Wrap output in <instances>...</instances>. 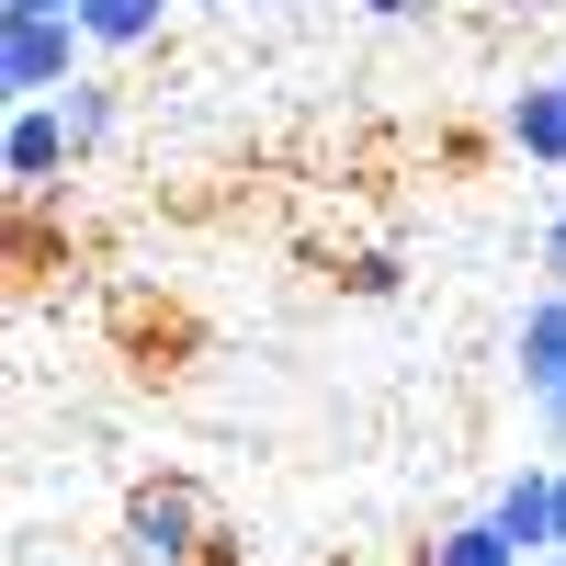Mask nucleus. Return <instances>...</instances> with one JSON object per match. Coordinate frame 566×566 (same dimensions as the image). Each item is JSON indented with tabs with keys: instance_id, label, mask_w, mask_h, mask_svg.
I'll return each mask as SVG.
<instances>
[{
	"instance_id": "1",
	"label": "nucleus",
	"mask_w": 566,
	"mask_h": 566,
	"mask_svg": "<svg viewBox=\"0 0 566 566\" xmlns=\"http://www.w3.org/2000/svg\"><path fill=\"white\" fill-rule=\"evenodd\" d=\"M216 544H227V533L205 522V499L181 488V476H148V488L125 499V544H114V555H125V566H216Z\"/></svg>"
},
{
	"instance_id": "2",
	"label": "nucleus",
	"mask_w": 566,
	"mask_h": 566,
	"mask_svg": "<svg viewBox=\"0 0 566 566\" xmlns=\"http://www.w3.org/2000/svg\"><path fill=\"white\" fill-rule=\"evenodd\" d=\"M80 12H34V23H0V91L12 103H57V91L80 80Z\"/></svg>"
},
{
	"instance_id": "3",
	"label": "nucleus",
	"mask_w": 566,
	"mask_h": 566,
	"mask_svg": "<svg viewBox=\"0 0 566 566\" xmlns=\"http://www.w3.org/2000/svg\"><path fill=\"white\" fill-rule=\"evenodd\" d=\"M69 159H80V148H69V114H57V103H12V125H0V181H12L23 205H45Z\"/></svg>"
},
{
	"instance_id": "4",
	"label": "nucleus",
	"mask_w": 566,
	"mask_h": 566,
	"mask_svg": "<svg viewBox=\"0 0 566 566\" xmlns=\"http://www.w3.org/2000/svg\"><path fill=\"white\" fill-rule=\"evenodd\" d=\"M510 148L533 170H566V69L533 80V91H510Z\"/></svg>"
},
{
	"instance_id": "5",
	"label": "nucleus",
	"mask_w": 566,
	"mask_h": 566,
	"mask_svg": "<svg viewBox=\"0 0 566 566\" xmlns=\"http://www.w3.org/2000/svg\"><path fill=\"white\" fill-rule=\"evenodd\" d=\"M488 522H499L510 544H522V555H555V476H544V464H522V476H499Z\"/></svg>"
},
{
	"instance_id": "6",
	"label": "nucleus",
	"mask_w": 566,
	"mask_h": 566,
	"mask_svg": "<svg viewBox=\"0 0 566 566\" xmlns=\"http://www.w3.org/2000/svg\"><path fill=\"white\" fill-rule=\"evenodd\" d=\"M510 363H522V386H533V397H544L555 374H566V283L522 306V328H510Z\"/></svg>"
},
{
	"instance_id": "7",
	"label": "nucleus",
	"mask_w": 566,
	"mask_h": 566,
	"mask_svg": "<svg viewBox=\"0 0 566 566\" xmlns=\"http://www.w3.org/2000/svg\"><path fill=\"white\" fill-rule=\"evenodd\" d=\"M159 12L170 0H80V34L91 45H159Z\"/></svg>"
},
{
	"instance_id": "8",
	"label": "nucleus",
	"mask_w": 566,
	"mask_h": 566,
	"mask_svg": "<svg viewBox=\"0 0 566 566\" xmlns=\"http://www.w3.org/2000/svg\"><path fill=\"white\" fill-rule=\"evenodd\" d=\"M431 566H522V544H510L488 510H476V522H453V533L431 544Z\"/></svg>"
},
{
	"instance_id": "9",
	"label": "nucleus",
	"mask_w": 566,
	"mask_h": 566,
	"mask_svg": "<svg viewBox=\"0 0 566 566\" xmlns=\"http://www.w3.org/2000/svg\"><path fill=\"white\" fill-rule=\"evenodd\" d=\"M57 114H69V148H103V136H114V91L103 80H69Z\"/></svg>"
},
{
	"instance_id": "10",
	"label": "nucleus",
	"mask_w": 566,
	"mask_h": 566,
	"mask_svg": "<svg viewBox=\"0 0 566 566\" xmlns=\"http://www.w3.org/2000/svg\"><path fill=\"white\" fill-rule=\"evenodd\" d=\"M544 272L566 283V205H555V227H544Z\"/></svg>"
},
{
	"instance_id": "11",
	"label": "nucleus",
	"mask_w": 566,
	"mask_h": 566,
	"mask_svg": "<svg viewBox=\"0 0 566 566\" xmlns=\"http://www.w3.org/2000/svg\"><path fill=\"white\" fill-rule=\"evenodd\" d=\"M34 12H80V0H0V23H34Z\"/></svg>"
},
{
	"instance_id": "12",
	"label": "nucleus",
	"mask_w": 566,
	"mask_h": 566,
	"mask_svg": "<svg viewBox=\"0 0 566 566\" xmlns=\"http://www.w3.org/2000/svg\"><path fill=\"white\" fill-rule=\"evenodd\" d=\"M544 431L566 442V374H555V386H544Z\"/></svg>"
},
{
	"instance_id": "13",
	"label": "nucleus",
	"mask_w": 566,
	"mask_h": 566,
	"mask_svg": "<svg viewBox=\"0 0 566 566\" xmlns=\"http://www.w3.org/2000/svg\"><path fill=\"white\" fill-rule=\"evenodd\" d=\"M363 12H374V23H408V12H419V0H363Z\"/></svg>"
},
{
	"instance_id": "14",
	"label": "nucleus",
	"mask_w": 566,
	"mask_h": 566,
	"mask_svg": "<svg viewBox=\"0 0 566 566\" xmlns=\"http://www.w3.org/2000/svg\"><path fill=\"white\" fill-rule=\"evenodd\" d=\"M522 566H555V555H522Z\"/></svg>"
},
{
	"instance_id": "15",
	"label": "nucleus",
	"mask_w": 566,
	"mask_h": 566,
	"mask_svg": "<svg viewBox=\"0 0 566 566\" xmlns=\"http://www.w3.org/2000/svg\"><path fill=\"white\" fill-rule=\"evenodd\" d=\"M555 566H566V555H555Z\"/></svg>"
}]
</instances>
